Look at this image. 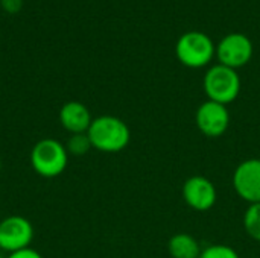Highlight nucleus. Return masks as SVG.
Returning <instances> with one entry per match:
<instances>
[{
	"instance_id": "obj_1",
	"label": "nucleus",
	"mask_w": 260,
	"mask_h": 258,
	"mask_svg": "<svg viewBox=\"0 0 260 258\" xmlns=\"http://www.w3.org/2000/svg\"><path fill=\"white\" fill-rule=\"evenodd\" d=\"M87 135L96 151L105 154H116L123 151L131 140L128 125L114 116H99L93 119Z\"/></svg>"
},
{
	"instance_id": "obj_2",
	"label": "nucleus",
	"mask_w": 260,
	"mask_h": 258,
	"mask_svg": "<svg viewBox=\"0 0 260 258\" xmlns=\"http://www.w3.org/2000/svg\"><path fill=\"white\" fill-rule=\"evenodd\" d=\"M69 163L66 146L55 138L40 140L30 151V166L43 178L59 176Z\"/></svg>"
},
{
	"instance_id": "obj_3",
	"label": "nucleus",
	"mask_w": 260,
	"mask_h": 258,
	"mask_svg": "<svg viewBox=\"0 0 260 258\" xmlns=\"http://www.w3.org/2000/svg\"><path fill=\"white\" fill-rule=\"evenodd\" d=\"M215 53L216 47L212 38L200 30L183 33L175 44V55L178 61L189 68L206 67L212 61Z\"/></svg>"
},
{
	"instance_id": "obj_4",
	"label": "nucleus",
	"mask_w": 260,
	"mask_h": 258,
	"mask_svg": "<svg viewBox=\"0 0 260 258\" xmlns=\"http://www.w3.org/2000/svg\"><path fill=\"white\" fill-rule=\"evenodd\" d=\"M204 91L209 100L229 105L235 102L241 93V78L235 68L216 64L210 67L204 76Z\"/></svg>"
},
{
	"instance_id": "obj_5",
	"label": "nucleus",
	"mask_w": 260,
	"mask_h": 258,
	"mask_svg": "<svg viewBox=\"0 0 260 258\" xmlns=\"http://www.w3.org/2000/svg\"><path fill=\"white\" fill-rule=\"evenodd\" d=\"M253 52L254 49L251 40L239 32L225 35L216 46V56L219 64L235 70L248 64L253 58Z\"/></svg>"
},
{
	"instance_id": "obj_6",
	"label": "nucleus",
	"mask_w": 260,
	"mask_h": 258,
	"mask_svg": "<svg viewBox=\"0 0 260 258\" xmlns=\"http://www.w3.org/2000/svg\"><path fill=\"white\" fill-rule=\"evenodd\" d=\"M197 128L209 138L222 137L230 126V113L227 105L206 100L201 103L195 114Z\"/></svg>"
},
{
	"instance_id": "obj_7",
	"label": "nucleus",
	"mask_w": 260,
	"mask_h": 258,
	"mask_svg": "<svg viewBox=\"0 0 260 258\" xmlns=\"http://www.w3.org/2000/svg\"><path fill=\"white\" fill-rule=\"evenodd\" d=\"M34 239L32 224L21 216H9L0 222V249L12 254L29 248Z\"/></svg>"
},
{
	"instance_id": "obj_8",
	"label": "nucleus",
	"mask_w": 260,
	"mask_h": 258,
	"mask_svg": "<svg viewBox=\"0 0 260 258\" xmlns=\"http://www.w3.org/2000/svg\"><path fill=\"white\" fill-rule=\"evenodd\" d=\"M233 187L238 196L245 202H260V158H248L236 167Z\"/></svg>"
},
{
	"instance_id": "obj_9",
	"label": "nucleus",
	"mask_w": 260,
	"mask_h": 258,
	"mask_svg": "<svg viewBox=\"0 0 260 258\" xmlns=\"http://www.w3.org/2000/svg\"><path fill=\"white\" fill-rule=\"evenodd\" d=\"M184 202L195 211H209L215 207L218 199V192L215 184L206 176H190L183 184L181 190Z\"/></svg>"
},
{
	"instance_id": "obj_10",
	"label": "nucleus",
	"mask_w": 260,
	"mask_h": 258,
	"mask_svg": "<svg viewBox=\"0 0 260 258\" xmlns=\"http://www.w3.org/2000/svg\"><path fill=\"white\" fill-rule=\"evenodd\" d=\"M59 122L70 134H85L93 122L88 108L81 102H67L59 111Z\"/></svg>"
},
{
	"instance_id": "obj_11",
	"label": "nucleus",
	"mask_w": 260,
	"mask_h": 258,
	"mask_svg": "<svg viewBox=\"0 0 260 258\" xmlns=\"http://www.w3.org/2000/svg\"><path fill=\"white\" fill-rule=\"evenodd\" d=\"M168 251L172 258H200L203 249L193 236L187 233H178L169 239Z\"/></svg>"
},
{
	"instance_id": "obj_12",
	"label": "nucleus",
	"mask_w": 260,
	"mask_h": 258,
	"mask_svg": "<svg viewBox=\"0 0 260 258\" xmlns=\"http://www.w3.org/2000/svg\"><path fill=\"white\" fill-rule=\"evenodd\" d=\"M244 228L253 240L260 242V202L250 204L244 213Z\"/></svg>"
},
{
	"instance_id": "obj_13",
	"label": "nucleus",
	"mask_w": 260,
	"mask_h": 258,
	"mask_svg": "<svg viewBox=\"0 0 260 258\" xmlns=\"http://www.w3.org/2000/svg\"><path fill=\"white\" fill-rule=\"evenodd\" d=\"M91 141L85 134H72L70 138L67 140V144H66V149L69 152V155H75V157H81V155H85L90 149H91Z\"/></svg>"
},
{
	"instance_id": "obj_14",
	"label": "nucleus",
	"mask_w": 260,
	"mask_h": 258,
	"mask_svg": "<svg viewBox=\"0 0 260 258\" xmlns=\"http://www.w3.org/2000/svg\"><path fill=\"white\" fill-rule=\"evenodd\" d=\"M200 258H241L229 245H210L201 251Z\"/></svg>"
},
{
	"instance_id": "obj_15",
	"label": "nucleus",
	"mask_w": 260,
	"mask_h": 258,
	"mask_svg": "<svg viewBox=\"0 0 260 258\" xmlns=\"http://www.w3.org/2000/svg\"><path fill=\"white\" fill-rule=\"evenodd\" d=\"M6 258H43L40 255V252H37L35 249L32 248H26V249H21V251H17V252H12L9 254Z\"/></svg>"
},
{
	"instance_id": "obj_16",
	"label": "nucleus",
	"mask_w": 260,
	"mask_h": 258,
	"mask_svg": "<svg viewBox=\"0 0 260 258\" xmlns=\"http://www.w3.org/2000/svg\"><path fill=\"white\" fill-rule=\"evenodd\" d=\"M23 5V0H2V6L8 12H18Z\"/></svg>"
},
{
	"instance_id": "obj_17",
	"label": "nucleus",
	"mask_w": 260,
	"mask_h": 258,
	"mask_svg": "<svg viewBox=\"0 0 260 258\" xmlns=\"http://www.w3.org/2000/svg\"><path fill=\"white\" fill-rule=\"evenodd\" d=\"M0 170H2V160H0Z\"/></svg>"
},
{
	"instance_id": "obj_18",
	"label": "nucleus",
	"mask_w": 260,
	"mask_h": 258,
	"mask_svg": "<svg viewBox=\"0 0 260 258\" xmlns=\"http://www.w3.org/2000/svg\"><path fill=\"white\" fill-rule=\"evenodd\" d=\"M0 258H3V257H2V254H0Z\"/></svg>"
}]
</instances>
